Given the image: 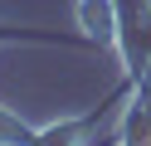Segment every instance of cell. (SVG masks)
Segmentation results:
<instances>
[{
    "label": "cell",
    "mask_w": 151,
    "mask_h": 146,
    "mask_svg": "<svg viewBox=\"0 0 151 146\" xmlns=\"http://www.w3.org/2000/svg\"><path fill=\"white\" fill-rule=\"evenodd\" d=\"M117 10V58L127 68V78H141V68L151 63V0H112Z\"/></svg>",
    "instance_id": "6da1fadb"
},
{
    "label": "cell",
    "mask_w": 151,
    "mask_h": 146,
    "mask_svg": "<svg viewBox=\"0 0 151 146\" xmlns=\"http://www.w3.org/2000/svg\"><path fill=\"white\" fill-rule=\"evenodd\" d=\"M127 93H132V78L107 97V102H98L93 112H83V117H63V122H54V127H39V132H34L24 146H88L93 136H102V127H107L112 112L127 102Z\"/></svg>",
    "instance_id": "7a4b0ae2"
},
{
    "label": "cell",
    "mask_w": 151,
    "mask_h": 146,
    "mask_svg": "<svg viewBox=\"0 0 151 146\" xmlns=\"http://www.w3.org/2000/svg\"><path fill=\"white\" fill-rule=\"evenodd\" d=\"M29 136H34V127H24L15 112H5V107H0V146H24Z\"/></svg>",
    "instance_id": "3957f363"
},
{
    "label": "cell",
    "mask_w": 151,
    "mask_h": 146,
    "mask_svg": "<svg viewBox=\"0 0 151 146\" xmlns=\"http://www.w3.org/2000/svg\"><path fill=\"white\" fill-rule=\"evenodd\" d=\"M10 39H29L24 29H0V44H10Z\"/></svg>",
    "instance_id": "277c9868"
}]
</instances>
